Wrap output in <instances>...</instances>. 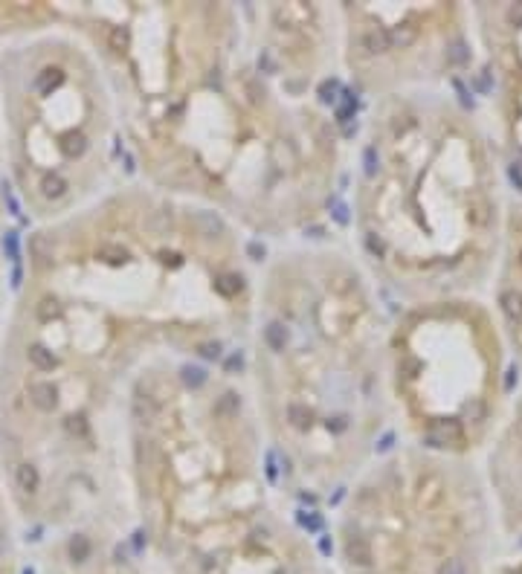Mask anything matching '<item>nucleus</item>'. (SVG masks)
Returning a JSON list of instances; mask_svg holds the SVG:
<instances>
[{
  "mask_svg": "<svg viewBox=\"0 0 522 574\" xmlns=\"http://www.w3.org/2000/svg\"><path fill=\"white\" fill-rule=\"evenodd\" d=\"M264 249L139 180L18 235L0 319V467L26 542L131 531V386L160 357H244Z\"/></svg>",
  "mask_w": 522,
  "mask_h": 574,
  "instance_id": "1",
  "label": "nucleus"
},
{
  "mask_svg": "<svg viewBox=\"0 0 522 574\" xmlns=\"http://www.w3.org/2000/svg\"><path fill=\"white\" fill-rule=\"evenodd\" d=\"M114 85L134 177L261 247L334 232L363 116L337 3H61Z\"/></svg>",
  "mask_w": 522,
  "mask_h": 574,
  "instance_id": "2",
  "label": "nucleus"
},
{
  "mask_svg": "<svg viewBox=\"0 0 522 574\" xmlns=\"http://www.w3.org/2000/svg\"><path fill=\"white\" fill-rule=\"evenodd\" d=\"M392 302L340 232L267 247L244 374L293 505L328 516L401 444L389 380Z\"/></svg>",
  "mask_w": 522,
  "mask_h": 574,
  "instance_id": "3",
  "label": "nucleus"
},
{
  "mask_svg": "<svg viewBox=\"0 0 522 574\" xmlns=\"http://www.w3.org/2000/svg\"><path fill=\"white\" fill-rule=\"evenodd\" d=\"M131 534L174 560L279 496L244 357H160L134 380L122 435Z\"/></svg>",
  "mask_w": 522,
  "mask_h": 574,
  "instance_id": "4",
  "label": "nucleus"
},
{
  "mask_svg": "<svg viewBox=\"0 0 522 574\" xmlns=\"http://www.w3.org/2000/svg\"><path fill=\"white\" fill-rule=\"evenodd\" d=\"M0 157L26 229L137 180L110 76L61 3H30L0 38Z\"/></svg>",
  "mask_w": 522,
  "mask_h": 574,
  "instance_id": "5",
  "label": "nucleus"
},
{
  "mask_svg": "<svg viewBox=\"0 0 522 574\" xmlns=\"http://www.w3.org/2000/svg\"><path fill=\"white\" fill-rule=\"evenodd\" d=\"M6 299H9V285L0 287V319H3ZM23 545H26V534L18 520L15 502H12L3 467H0V574H26L30 563L23 560Z\"/></svg>",
  "mask_w": 522,
  "mask_h": 574,
  "instance_id": "6",
  "label": "nucleus"
},
{
  "mask_svg": "<svg viewBox=\"0 0 522 574\" xmlns=\"http://www.w3.org/2000/svg\"><path fill=\"white\" fill-rule=\"evenodd\" d=\"M12 26H15V6L0 3V38H3ZM12 218H18V215H15V206H12V198H9L6 177H3V157H0V287L9 285L12 261H15V249H9Z\"/></svg>",
  "mask_w": 522,
  "mask_h": 574,
  "instance_id": "7",
  "label": "nucleus"
},
{
  "mask_svg": "<svg viewBox=\"0 0 522 574\" xmlns=\"http://www.w3.org/2000/svg\"><path fill=\"white\" fill-rule=\"evenodd\" d=\"M435 574H468V563L461 557H447L435 566Z\"/></svg>",
  "mask_w": 522,
  "mask_h": 574,
  "instance_id": "8",
  "label": "nucleus"
}]
</instances>
